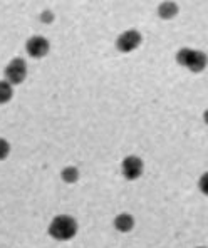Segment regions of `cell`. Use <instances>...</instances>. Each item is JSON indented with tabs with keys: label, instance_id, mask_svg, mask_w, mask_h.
I'll return each instance as SVG.
<instances>
[{
	"label": "cell",
	"instance_id": "obj_9",
	"mask_svg": "<svg viewBox=\"0 0 208 248\" xmlns=\"http://www.w3.org/2000/svg\"><path fill=\"white\" fill-rule=\"evenodd\" d=\"M14 96V87L12 84L7 81H0V104H5L12 99Z\"/></svg>",
	"mask_w": 208,
	"mask_h": 248
},
{
	"label": "cell",
	"instance_id": "obj_12",
	"mask_svg": "<svg viewBox=\"0 0 208 248\" xmlns=\"http://www.w3.org/2000/svg\"><path fill=\"white\" fill-rule=\"evenodd\" d=\"M198 188H200V191H202L203 195L208 196V171H207V173H203L202 178L198 180Z\"/></svg>",
	"mask_w": 208,
	"mask_h": 248
},
{
	"label": "cell",
	"instance_id": "obj_13",
	"mask_svg": "<svg viewBox=\"0 0 208 248\" xmlns=\"http://www.w3.org/2000/svg\"><path fill=\"white\" fill-rule=\"evenodd\" d=\"M41 19H42V22H46V24H50L52 19H54V16L49 12V10H46V12H44L42 16H41Z\"/></svg>",
	"mask_w": 208,
	"mask_h": 248
},
{
	"label": "cell",
	"instance_id": "obj_4",
	"mask_svg": "<svg viewBox=\"0 0 208 248\" xmlns=\"http://www.w3.org/2000/svg\"><path fill=\"white\" fill-rule=\"evenodd\" d=\"M141 41H143V37H141L140 32L131 29V31H125L119 35L118 41H116V47L121 52H133V50H136L140 47Z\"/></svg>",
	"mask_w": 208,
	"mask_h": 248
},
{
	"label": "cell",
	"instance_id": "obj_1",
	"mask_svg": "<svg viewBox=\"0 0 208 248\" xmlns=\"http://www.w3.org/2000/svg\"><path fill=\"white\" fill-rule=\"evenodd\" d=\"M49 235L59 242L72 240L78 235V221L69 215H57L49 225Z\"/></svg>",
	"mask_w": 208,
	"mask_h": 248
},
{
	"label": "cell",
	"instance_id": "obj_10",
	"mask_svg": "<svg viewBox=\"0 0 208 248\" xmlns=\"http://www.w3.org/2000/svg\"><path fill=\"white\" fill-rule=\"evenodd\" d=\"M61 178H63L65 183H69V185L76 183V181L79 180V171H78V168H74V166L64 168V170L61 171Z\"/></svg>",
	"mask_w": 208,
	"mask_h": 248
},
{
	"label": "cell",
	"instance_id": "obj_5",
	"mask_svg": "<svg viewBox=\"0 0 208 248\" xmlns=\"http://www.w3.org/2000/svg\"><path fill=\"white\" fill-rule=\"evenodd\" d=\"M121 170H123V174H125L126 180L134 181L143 174L144 165H143V161H141V158L131 155V156H126L125 158V161H123V165H121Z\"/></svg>",
	"mask_w": 208,
	"mask_h": 248
},
{
	"label": "cell",
	"instance_id": "obj_7",
	"mask_svg": "<svg viewBox=\"0 0 208 248\" xmlns=\"http://www.w3.org/2000/svg\"><path fill=\"white\" fill-rule=\"evenodd\" d=\"M114 228L121 233H128L134 228V218L129 213H121L114 218Z\"/></svg>",
	"mask_w": 208,
	"mask_h": 248
},
{
	"label": "cell",
	"instance_id": "obj_6",
	"mask_svg": "<svg viewBox=\"0 0 208 248\" xmlns=\"http://www.w3.org/2000/svg\"><path fill=\"white\" fill-rule=\"evenodd\" d=\"M25 49H27V54L34 59H41V57L47 56L50 49V44L46 37H41V35H34L31 37L25 44Z\"/></svg>",
	"mask_w": 208,
	"mask_h": 248
},
{
	"label": "cell",
	"instance_id": "obj_11",
	"mask_svg": "<svg viewBox=\"0 0 208 248\" xmlns=\"http://www.w3.org/2000/svg\"><path fill=\"white\" fill-rule=\"evenodd\" d=\"M10 155V144L7 140H3V138H0V161H3V159H7Z\"/></svg>",
	"mask_w": 208,
	"mask_h": 248
},
{
	"label": "cell",
	"instance_id": "obj_15",
	"mask_svg": "<svg viewBox=\"0 0 208 248\" xmlns=\"http://www.w3.org/2000/svg\"><path fill=\"white\" fill-rule=\"evenodd\" d=\"M196 248H207V247H196Z\"/></svg>",
	"mask_w": 208,
	"mask_h": 248
},
{
	"label": "cell",
	"instance_id": "obj_3",
	"mask_svg": "<svg viewBox=\"0 0 208 248\" xmlns=\"http://www.w3.org/2000/svg\"><path fill=\"white\" fill-rule=\"evenodd\" d=\"M3 76H5V81L9 84H12V86L24 82L25 78H27V64H25V61L20 59V57L12 59L7 64L5 71H3Z\"/></svg>",
	"mask_w": 208,
	"mask_h": 248
},
{
	"label": "cell",
	"instance_id": "obj_8",
	"mask_svg": "<svg viewBox=\"0 0 208 248\" xmlns=\"http://www.w3.org/2000/svg\"><path fill=\"white\" fill-rule=\"evenodd\" d=\"M176 14H178V5L175 2H163V3H160L158 16L161 17V19L170 20V19H173Z\"/></svg>",
	"mask_w": 208,
	"mask_h": 248
},
{
	"label": "cell",
	"instance_id": "obj_14",
	"mask_svg": "<svg viewBox=\"0 0 208 248\" xmlns=\"http://www.w3.org/2000/svg\"><path fill=\"white\" fill-rule=\"evenodd\" d=\"M203 119H205V123L208 124V109H207L205 112H203Z\"/></svg>",
	"mask_w": 208,
	"mask_h": 248
},
{
	"label": "cell",
	"instance_id": "obj_2",
	"mask_svg": "<svg viewBox=\"0 0 208 248\" xmlns=\"http://www.w3.org/2000/svg\"><path fill=\"white\" fill-rule=\"evenodd\" d=\"M176 61L180 65H185L192 72H202L208 64V57L202 50L190 49V47H181L176 54Z\"/></svg>",
	"mask_w": 208,
	"mask_h": 248
}]
</instances>
